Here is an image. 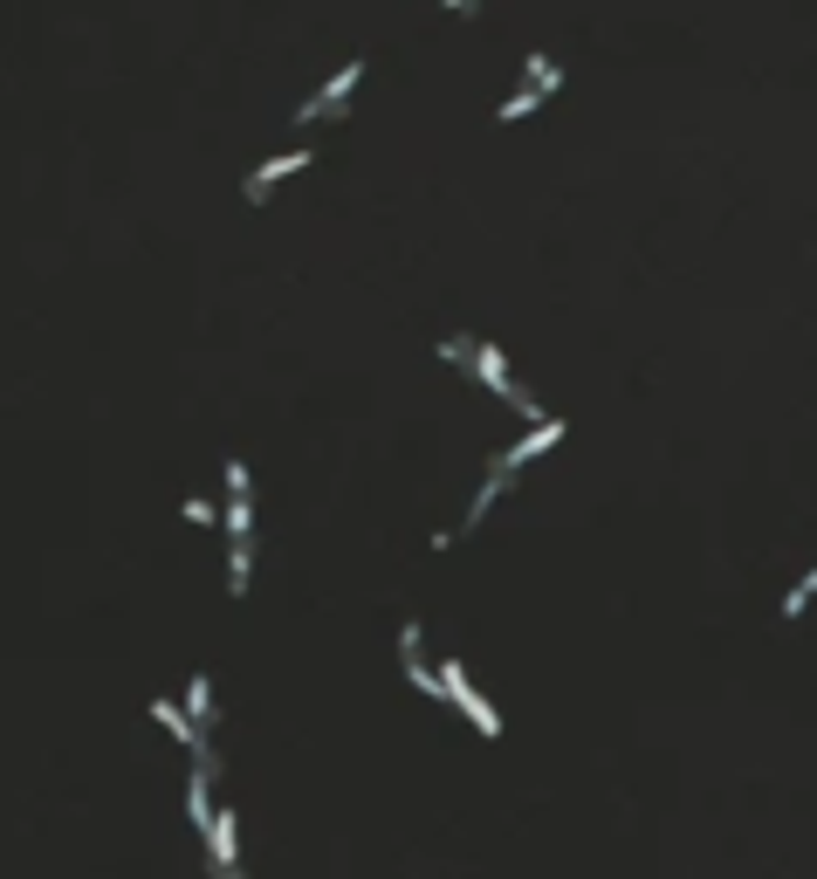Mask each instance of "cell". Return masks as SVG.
<instances>
[{"instance_id":"6da1fadb","label":"cell","mask_w":817,"mask_h":879,"mask_svg":"<svg viewBox=\"0 0 817 879\" xmlns=\"http://www.w3.org/2000/svg\"><path fill=\"white\" fill-rule=\"evenodd\" d=\"M440 357H453V365H461L468 378H481V392L508 399V406H516V412H522L529 426H543V420H536V412H543V406H536V399L522 392V385L508 378V357H502V344H488V338H447V344H440Z\"/></svg>"},{"instance_id":"7a4b0ae2","label":"cell","mask_w":817,"mask_h":879,"mask_svg":"<svg viewBox=\"0 0 817 879\" xmlns=\"http://www.w3.org/2000/svg\"><path fill=\"white\" fill-rule=\"evenodd\" d=\"M440 681H447V701L461 708V715H468V721H474V729L488 735V742H502V715H495V701H488V694H481V687L468 681V666H461V660H447V666H440Z\"/></svg>"},{"instance_id":"3957f363","label":"cell","mask_w":817,"mask_h":879,"mask_svg":"<svg viewBox=\"0 0 817 879\" xmlns=\"http://www.w3.org/2000/svg\"><path fill=\"white\" fill-rule=\"evenodd\" d=\"M556 90H564V69H556L550 56H529V62H522V90L502 103V124H522L536 103H550Z\"/></svg>"},{"instance_id":"277c9868","label":"cell","mask_w":817,"mask_h":879,"mask_svg":"<svg viewBox=\"0 0 817 879\" xmlns=\"http://www.w3.org/2000/svg\"><path fill=\"white\" fill-rule=\"evenodd\" d=\"M357 83H365V62H344L337 76H330V83L310 96V103H302V111H296V124H323V117H344V103H350V90Z\"/></svg>"},{"instance_id":"5b68a950","label":"cell","mask_w":817,"mask_h":879,"mask_svg":"<svg viewBox=\"0 0 817 879\" xmlns=\"http://www.w3.org/2000/svg\"><path fill=\"white\" fill-rule=\"evenodd\" d=\"M556 440H564V420L550 412V420H543V426H529V433H522V440H516L508 454H495V468H488V475H508V481H516V475L529 468L536 454H550V447H556Z\"/></svg>"},{"instance_id":"8992f818","label":"cell","mask_w":817,"mask_h":879,"mask_svg":"<svg viewBox=\"0 0 817 879\" xmlns=\"http://www.w3.org/2000/svg\"><path fill=\"white\" fill-rule=\"evenodd\" d=\"M302 165H310V145H302V151H283V159H268V165H254V172H248V186H241V193H248V206H262V199H268L275 186H283V179H296Z\"/></svg>"},{"instance_id":"52a82bcc","label":"cell","mask_w":817,"mask_h":879,"mask_svg":"<svg viewBox=\"0 0 817 879\" xmlns=\"http://www.w3.org/2000/svg\"><path fill=\"white\" fill-rule=\"evenodd\" d=\"M207 784H214V769H193V784H186V811H193V824H199V838H214V824H220V811L207 804V797H214Z\"/></svg>"},{"instance_id":"ba28073f","label":"cell","mask_w":817,"mask_h":879,"mask_svg":"<svg viewBox=\"0 0 817 879\" xmlns=\"http://www.w3.org/2000/svg\"><path fill=\"white\" fill-rule=\"evenodd\" d=\"M186 715L199 721V729H214V681H207V674L186 681Z\"/></svg>"},{"instance_id":"9c48e42d","label":"cell","mask_w":817,"mask_h":879,"mask_svg":"<svg viewBox=\"0 0 817 879\" xmlns=\"http://www.w3.org/2000/svg\"><path fill=\"white\" fill-rule=\"evenodd\" d=\"M248 578H254V550H248V543H227V591L241 598Z\"/></svg>"},{"instance_id":"30bf717a","label":"cell","mask_w":817,"mask_h":879,"mask_svg":"<svg viewBox=\"0 0 817 879\" xmlns=\"http://www.w3.org/2000/svg\"><path fill=\"white\" fill-rule=\"evenodd\" d=\"M502 488H508V475H488V481H481V495L468 502V529H481V523H488V509L502 502Z\"/></svg>"},{"instance_id":"8fae6325","label":"cell","mask_w":817,"mask_h":879,"mask_svg":"<svg viewBox=\"0 0 817 879\" xmlns=\"http://www.w3.org/2000/svg\"><path fill=\"white\" fill-rule=\"evenodd\" d=\"M817 598V563H810V571L797 578V584H790V598H783V618H804V605Z\"/></svg>"},{"instance_id":"7c38bea8","label":"cell","mask_w":817,"mask_h":879,"mask_svg":"<svg viewBox=\"0 0 817 879\" xmlns=\"http://www.w3.org/2000/svg\"><path fill=\"white\" fill-rule=\"evenodd\" d=\"M220 529H227V543H248V536H254V509H248V502H234Z\"/></svg>"},{"instance_id":"4fadbf2b","label":"cell","mask_w":817,"mask_h":879,"mask_svg":"<svg viewBox=\"0 0 817 879\" xmlns=\"http://www.w3.org/2000/svg\"><path fill=\"white\" fill-rule=\"evenodd\" d=\"M186 523H199V529H214V523H227V515L207 502V495H186Z\"/></svg>"},{"instance_id":"5bb4252c","label":"cell","mask_w":817,"mask_h":879,"mask_svg":"<svg viewBox=\"0 0 817 879\" xmlns=\"http://www.w3.org/2000/svg\"><path fill=\"white\" fill-rule=\"evenodd\" d=\"M220 475H227V495H234V502H248V460H227Z\"/></svg>"},{"instance_id":"9a60e30c","label":"cell","mask_w":817,"mask_h":879,"mask_svg":"<svg viewBox=\"0 0 817 879\" xmlns=\"http://www.w3.org/2000/svg\"><path fill=\"white\" fill-rule=\"evenodd\" d=\"M220 879H241V872H220Z\"/></svg>"}]
</instances>
